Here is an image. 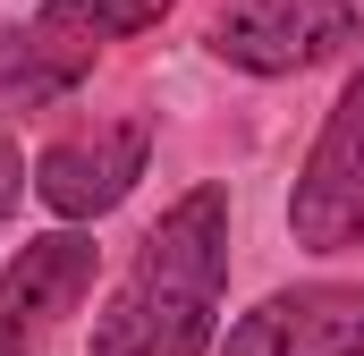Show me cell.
Listing matches in <instances>:
<instances>
[{
	"label": "cell",
	"mask_w": 364,
	"mask_h": 356,
	"mask_svg": "<svg viewBox=\"0 0 364 356\" xmlns=\"http://www.w3.org/2000/svg\"><path fill=\"white\" fill-rule=\"evenodd\" d=\"M229 288V187H186L144 229L127 280L93 314V356H212Z\"/></svg>",
	"instance_id": "6da1fadb"
},
{
	"label": "cell",
	"mask_w": 364,
	"mask_h": 356,
	"mask_svg": "<svg viewBox=\"0 0 364 356\" xmlns=\"http://www.w3.org/2000/svg\"><path fill=\"white\" fill-rule=\"evenodd\" d=\"M288 229H296L305 255H348V246H364V68L331 102V119H322V136H314V153L296 170Z\"/></svg>",
	"instance_id": "7a4b0ae2"
},
{
	"label": "cell",
	"mask_w": 364,
	"mask_h": 356,
	"mask_svg": "<svg viewBox=\"0 0 364 356\" xmlns=\"http://www.w3.org/2000/svg\"><path fill=\"white\" fill-rule=\"evenodd\" d=\"M153 162V119L127 110V119H102V127H77L60 145H43L34 162V195L60 212V221H102L136 195V178Z\"/></svg>",
	"instance_id": "3957f363"
},
{
	"label": "cell",
	"mask_w": 364,
	"mask_h": 356,
	"mask_svg": "<svg viewBox=\"0 0 364 356\" xmlns=\"http://www.w3.org/2000/svg\"><path fill=\"white\" fill-rule=\"evenodd\" d=\"M93 288V238L85 229H51V238H26L9 271H0V356H43L51 331L85 305Z\"/></svg>",
	"instance_id": "277c9868"
},
{
	"label": "cell",
	"mask_w": 364,
	"mask_h": 356,
	"mask_svg": "<svg viewBox=\"0 0 364 356\" xmlns=\"http://www.w3.org/2000/svg\"><path fill=\"white\" fill-rule=\"evenodd\" d=\"M356 9L364 0H229V17L212 26V51L246 77H288L331 60L356 34Z\"/></svg>",
	"instance_id": "5b68a950"
},
{
	"label": "cell",
	"mask_w": 364,
	"mask_h": 356,
	"mask_svg": "<svg viewBox=\"0 0 364 356\" xmlns=\"http://www.w3.org/2000/svg\"><path fill=\"white\" fill-rule=\"evenodd\" d=\"M220 356H364V288L305 280L229 323Z\"/></svg>",
	"instance_id": "8992f818"
},
{
	"label": "cell",
	"mask_w": 364,
	"mask_h": 356,
	"mask_svg": "<svg viewBox=\"0 0 364 356\" xmlns=\"http://www.w3.org/2000/svg\"><path fill=\"white\" fill-rule=\"evenodd\" d=\"M93 77V43L34 17V26H0V119L9 110H43L60 93H77Z\"/></svg>",
	"instance_id": "52a82bcc"
},
{
	"label": "cell",
	"mask_w": 364,
	"mask_h": 356,
	"mask_svg": "<svg viewBox=\"0 0 364 356\" xmlns=\"http://www.w3.org/2000/svg\"><path fill=\"white\" fill-rule=\"evenodd\" d=\"M43 17L68 26V34H85L93 51H102V43H119V34L161 26V0H43Z\"/></svg>",
	"instance_id": "ba28073f"
},
{
	"label": "cell",
	"mask_w": 364,
	"mask_h": 356,
	"mask_svg": "<svg viewBox=\"0 0 364 356\" xmlns=\"http://www.w3.org/2000/svg\"><path fill=\"white\" fill-rule=\"evenodd\" d=\"M26 204V153L9 145V127H0V212H17Z\"/></svg>",
	"instance_id": "9c48e42d"
}]
</instances>
